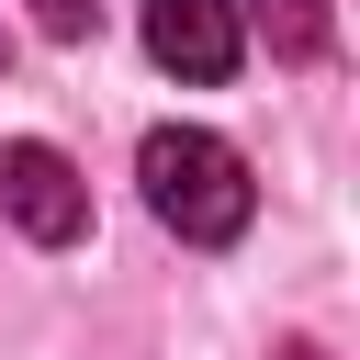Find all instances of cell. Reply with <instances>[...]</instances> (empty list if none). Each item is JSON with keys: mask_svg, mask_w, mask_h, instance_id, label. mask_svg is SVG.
I'll return each mask as SVG.
<instances>
[{"mask_svg": "<svg viewBox=\"0 0 360 360\" xmlns=\"http://www.w3.org/2000/svg\"><path fill=\"white\" fill-rule=\"evenodd\" d=\"M236 22H259V45H270L281 68H315V56L338 45V11H326V0H248Z\"/></svg>", "mask_w": 360, "mask_h": 360, "instance_id": "obj_4", "label": "cell"}, {"mask_svg": "<svg viewBox=\"0 0 360 360\" xmlns=\"http://www.w3.org/2000/svg\"><path fill=\"white\" fill-rule=\"evenodd\" d=\"M34 22H45V34H56V45H79V34H90V22H101V0H34Z\"/></svg>", "mask_w": 360, "mask_h": 360, "instance_id": "obj_5", "label": "cell"}, {"mask_svg": "<svg viewBox=\"0 0 360 360\" xmlns=\"http://www.w3.org/2000/svg\"><path fill=\"white\" fill-rule=\"evenodd\" d=\"M0 214H11L34 248H79V236H90V180L68 169V146L11 135V146H0Z\"/></svg>", "mask_w": 360, "mask_h": 360, "instance_id": "obj_2", "label": "cell"}, {"mask_svg": "<svg viewBox=\"0 0 360 360\" xmlns=\"http://www.w3.org/2000/svg\"><path fill=\"white\" fill-rule=\"evenodd\" d=\"M135 180H146V214H158L180 248H236L248 214H259L248 158H236L225 135H202V124H158V135L135 146Z\"/></svg>", "mask_w": 360, "mask_h": 360, "instance_id": "obj_1", "label": "cell"}, {"mask_svg": "<svg viewBox=\"0 0 360 360\" xmlns=\"http://www.w3.org/2000/svg\"><path fill=\"white\" fill-rule=\"evenodd\" d=\"M146 56L180 90H225L248 56V22H236V0H146Z\"/></svg>", "mask_w": 360, "mask_h": 360, "instance_id": "obj_3", "label": "cell"}]
</instances>
